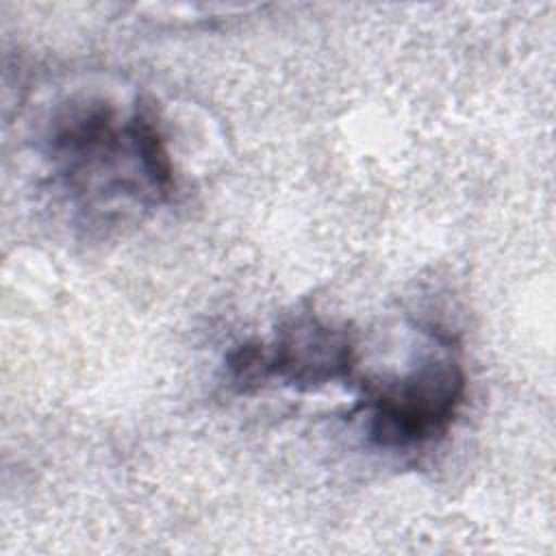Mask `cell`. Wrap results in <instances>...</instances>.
<instances>
[{
    "mask_svg": "<svg viewBox=\"0 0 556 556\" xmlns=\"http://www.w3.org/2000/svg\"><path fill=\"white\" fill-rule=\"evenodd\" d=\"M465 393L452 343L426 337L410 365L367 389L369 432L384 447H408L443 434Z\"/></svg>",
    "mask_w": 556,
    "mask_h": 556,
    "instance_id": "cell-2",
    "label": "cell"
},
{
    "mask_svg": "<svg viewBox=\"0 0 556 556\" xmlns=\"http://www.w3.org/2000/svg\"><path fill=\"white\" fill-rule=\"evenodd\" d=\"M354 365V345L348 332L334 330L315 317L289 324L271 345H243L230 356V374L241 389L285 378L298 387H319L348 378Z\"/></svg>",
    "mask_w": 556,
    "mask_h": 556,
    "instance_id": "cell-3",
    "label": "cell"
},
{
    "mask_svg": "<svg viewBox=\"0 0 556 556\" xmlns=\"http://www.w3.org/2000/svg\"><path fill=\"white\" fill-rule=\"evenodd\" d=\"M50 156L76 206L89 217L161 204L174 185L169 154L148 113H119L109 100H80L52 124Z\"/></svg>",
    "mask_w": 556,
    "mask_h": 556,
    "instance_id": "cell-1",
    "label": "cell"
}]
</instances>
